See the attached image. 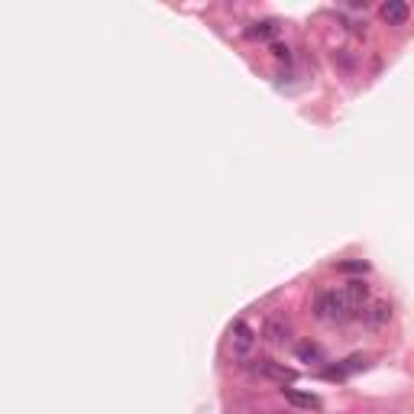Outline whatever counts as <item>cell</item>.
Returning <instances> with one entry per match:
<instances>
[{
    "label": "cell",
    "instance_id": "10",
    "mask_svg": "<svg viewBox=\"0 0 414 414\" xmlns=\"http://www.w3.org/2000/svg\"><path fill=\"white\" fill-rule=\"evenodd\" d=\"M298 360L301 362H324V350H320L318 343L304 340V343H298Z\"/></svg>",
    "mask_w": 414,
    "mask_h": 414
},
{
    "label": "cell",
    "instance_id": "4",
    "mask_svg": "<svg viewBox=\"0 0 414 414\" xmlns=\"http://www.w3.org/2000/svg\"><path fill=\"white\" fill-rule=\"evenodd\" d=\"M230 346H234V353H240V356H246V353L256 346V330L246 324V320H236L234 327H230Z\"/></svg>",
    "mask_w": 414,
    "mask_h": 414
},
{
    "label": "cell",
    "instance_id": "12",
    "mask_svg": "<svg viewBox=\"0 0 414 414\" xmlns=\"http://www.w3.org/2000/svg\"><path fill=\"white\" fill-rule=\"evenodd\" d=\"M272 52H276V59H282V62H288V59H291V49H288V45H282V43L272 45Z\"/></svg>",
    "mask_w": 414,
    "mask_h": 414
},
{
    "label": "cell",
    "instance_id": "3",
    "mask_svg": "<svg viewBox=\"0 0 414 414\" xmlns=\"http://www.w3.org/2000/svg\"><path fill=\"white\" fill-rule=\"evenodd\" d=\"M253 372L256 375H266V379H276V382H282V385H291L298 379L295 369H285V366L276 360H256Z\"/></svg>",
    "mask_w": 414,
    "mask_h": 414
},
{
    "label": "cell",
    "instance_id": "9",
    "mask_svg": "<svg viewBox=\"0 0 414 414\" xmlns=\"http://www.w3.org/2000/svg\"><path fill=\"white\" fill-rule=\"evenodd\" d=\"M278 36V23L276 20H262V23H253L246 30V39H276Z\"/></svg>",
    "mask_w": 414,
    "mask_h": 414
},
{
    "label": "cell",
    "instance_id": "6",
    "mask_svg": "<svg viewBox=\"0 0 414 414\" xmlns=\"http://www.w3.org/2000/svg\"><path fill=\"white\" fill-rule=\"evenodd\" d=\"M362 366H366V360H362V356H350V360L340 362V366H330V369H324V379H346L350 372L362 369Z\"/></svg>",
    "mask_w": 414,
    "mask_h": 414
},
{
    "label": "cell",
    "instance_id": "8",
    "mask_svg": "<svg viewBox=\"0 0 414 414\" xmlns=\"http://www.w3.org/2000/svg\"><path fill=\"white\" fill-rule=\"evenodd\" d=\"M288 333H291V327H288L285 318H272V320L266 324V340H269V343H285Z\"/></svg>",
    "mask_w": 414,
    "mask_h": 414
},
{
    "label": "cell",
    "instance_id": "2",
    "mask_svg": "<svg viewBox=\"0 0 414 414\" xmlns=\"http://www.w3.org/2000/svg\"><path fill=\"white\" fill-rule=\"evenodd\" d=\"M360 318L366 320V324H372V327H385V324L392 320V304H389L385 298H369V301L362 304Z\"/></svg>",
    "mask_w": 414,
    "mask_h": 414
},
{
    "label": "cell",
    "instance_id": "5",
    "mask_svg": "<svg viewBox=\"0 0 414 414\" xmlns=\"http://www.w3.org/2000/svg\"><path fill=\"white\" fill-rule=\"evenodd\" d=\"M382 20L392 23V26H402V23H408V3H402V0H389V3H382Z\"/></svg>",
    "mask_w": 414,
    "mask_h": 414
},
{
    "label": "cell",
    "instance_id": "11",
    "mask_svg": "<svg viewBox=\"0 0 414 414\" xmlns=\"http://www.w3.org/2000/svg\"><path fill=\"white\" fill-rule=\"evenodd\" d=\"M340 272H360V276H366L369 272V262H340Z\"/></svg>",
    "mask_w": 414,
    "mask_h": 414
},
{
    "label": "cell",
    "instance_id": "1",
    "mask_svg": "<svg viewBox=\"0 0 414 414\" xmlns=\"http://www.w3.org/2000/svg\"><path fill=\"white\" fill-rule=\"evenodd\" d=\"M314 314L320 320H330V324H343V320L356 318V311L350 308V301L343 298V291H320L318 301H314Z\"/></svg>",
    "mask_w": 414,
    "mask_h": 414
},
{
    "label": "cell",
    "instance_id": "7",
    "mask_svg": "<svg viewBox=\"0 0 414 414\" xmlns=\"http://www.w3.org/2000/svg\"><path fill=\"white\" fill-rule=\"evenodd\" d=\"M282 392H285V398L295 404V408H304V411H318V408H320V398H318V395L298 392V389H282Z\"/></svg>",
    "mask_w": 414,
    "mask_h": 414
}]
</instances>
